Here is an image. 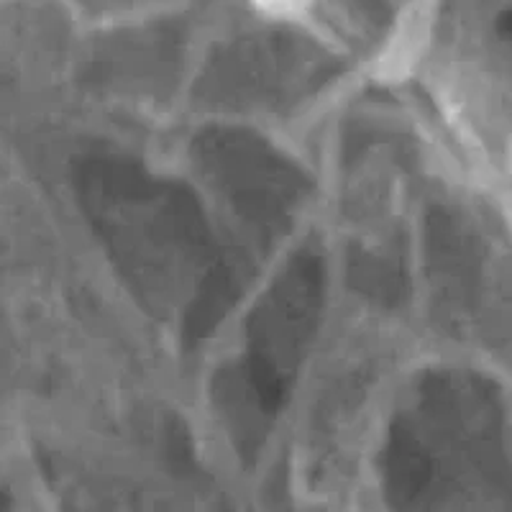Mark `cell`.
Masks as SVG:
<instances>
[{"label": "cell", "mask_w": 512, "mask_h": 512, "mask_svg": "<svg viewBox=\"0 0 512 512\" xmlns=\"http://www.w3.org/2000/svg\"><path fill=\"white\" fill-rule=\"evenodd\" d=\"M195 167L256 241H274L303 203L308 180L254 134L213 128L195 139Z\"/></svg>", "instance_id": "obj_3"}, {"label": "cell", "mask_w": 512, "mask_h": 512, "mask_svg": "<svg viewBox=\"0 0 512 512\" xmlns=\"http://www.w3.org/2000/svg\"><path fill=\"white\" fill-rule=\"evenodd\" d=\"M77 192L123 280L157 313L180 315L185 344H200L241 295V259L195 192L116 154L85 159Z\"/></svg>", "instance_id": "obj_1"}, {"label": "cell", "mask_w": 512, "mask_h": 512, "mask_svg": "<svg viewBox=\"0 0 512 512\" xmlns=\"http://www.w3.org/2000/svg\"><path fill=\"white\" fill-rule=\"evenodd\" d=\"M323 290V262L303 251L256 303L246 323V351L223 387L254 402L259 415L277 413L292 390L318 333Z\"/></svg>", "instance_id": "obj_2"}]
</instances>
